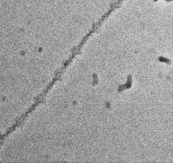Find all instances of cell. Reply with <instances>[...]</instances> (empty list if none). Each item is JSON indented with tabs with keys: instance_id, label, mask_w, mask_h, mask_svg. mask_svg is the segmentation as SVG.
<instances>
[{
	"instance_id": "obj_1",
	"label": "cell",
	"mask_w": 173,
	"mask_h": 163,
	"mask_svg": "<svg viewBox=\"0 0 173 163\" xmlns=\"http://www.w3.org/2000/svg\"><path fill=\"white\" fill-rule=\"evenodd\" d=\"M131 75H129L127 78V82L125 85H121L119 87L118 90L119 91H122V90H124V89H127L130 88L132 85V78H131Z\"/></svg>"
}]
</instances>
